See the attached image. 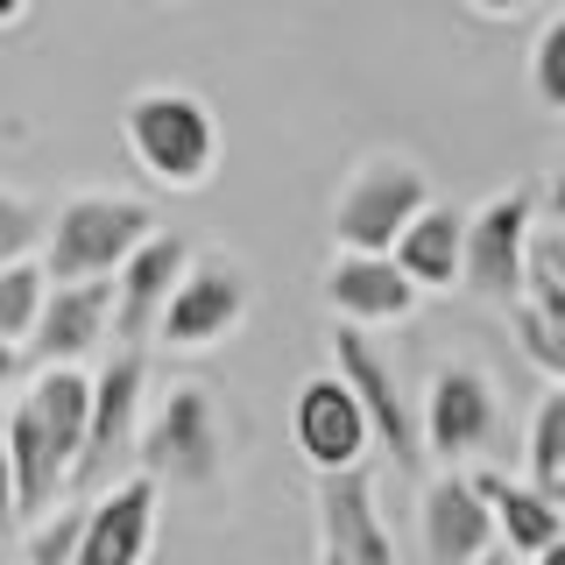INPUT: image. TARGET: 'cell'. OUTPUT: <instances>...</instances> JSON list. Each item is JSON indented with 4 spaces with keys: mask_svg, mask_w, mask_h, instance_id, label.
Returning a JSON list of instances; mask_svg holds the SVG:
<instances>
[{
    "mask_svg": "<svg viewBox=\"0 0 565 565\" xmlns=\"http://www.w3.org/2000/svg\"><path fill=\"white\" fill-rule=\"evenodd\" d=\"M14 375H22V353H14V347H0V388H8Z\"/></svg>",
    "mask_w": 565,
    "mask_h": 565,
    "instance_id": "cell-28",
    "label": "cell"
},
{
    "mask_svg": "<svg viewBox=\"0 0 565 565\" xmlns=\"http://www.w3.org/2000/svg\"><path fill=\"white\" fill-rule=\"evenodd\" d=\"M78 530H85V509H50V516L29 530L22 565H71L78 558Z\"/></svg>",
    "mask_w": 565,
    "mask_h": 565,
    "instance_id": "cell-24",
    "label": "cell"
},
{
    "mask_svg": "<svg viewBox=\"0 0 565 565\" xmlns=\"http://www.w3.org/2000/svg\"><path fill=\"white\" fill-rule=\"evenodd\" d=\"M184 269H191L184 234H149L114 276H106V282H114V318H106V326H114L120 347L156 340V318H163V305H170V290H177Z\"/></svg>",
    "mask_w": 565,
    "mask_h": 565,
    "instance_id": "cell-11",
    "label": "cell"
},
{
    "mask_svg": "<svg viewBox=\"0 0 565 565\" xmlns=\"http://www.w3.org/2000/svg\"><path fill=\"white\" fill-rule=\"evenodd\" d=\"M544 205H552V220L565 226V163L552 170V184H544Z\"/></svg>",
    "mask_w": 565,
    "mask_h": 565,
    "instance_id": "cell-27",
    "label": "cell"
},
{
    "mask_svg": "<svg viewBox=\"0 0 565 565\" xmlns=\"http://www.w3.org/2000/svg\"><path fill=\"white\" fill-rule=\"evenodd\" d=\"M135 459H141V481L156 488H212L226 473V424L212 388L199 382H177L156 396V411L141 417L135 431Z\"/></svg>",
    "mask_w": 565,
    "mask_h": 565,
    "instance_id": "cell-3",
    "label": "cell"
},
{
    "mask_svg": "<svg viewBox=\"0 0 565 565\" xmlns=\"http://www.w3.org/2000/svg\"><path fill=\"white\" fill-rule=\"evenodd\" d=\"M530 234H537V191L530 184H509L481 212H467V234H459V290H473L494 311L523 305Z\"/></svg>",
    "mask_w": 565,
    "mask_h": 565,
    "instance_id": "cell-4",
    "label": "cell"
},
{
    "mask_svg": "<svg viewBox=\"0 0 565 565\" xmlns=\"http://www.w3.org/2000/svg\"><path fill=\"white\" fill-rule=\"evenodd\" d=\"M530 93L544 114H565V14H552L530 43Z\"/></svg>",
    "mask_w": 565,
    "mask_h": 565,
    "instance_id": "cell-22",
    "label": "cell"
},
{
    "mask_svg": "<svg viewBox=\"0 0 565 565\" xmlns=\"http://www.w3.org/2000/svg\"><path fill=\"white\" fill-rule=\"evenodd\" d=\"M22 14H29V0H0V29H8V22H22Z\"/></svg>",
    "mask_w": 565,
    "mask_h": 565,
    "instance_id": "cell-30",
    "label": "cell"
},
{
    "mask_svg": "<svg viewBox=\"0 0 565 565\" xmlns=\"http://www.w3.org/2000/svg\"><path fill=\"white\" fill-rule=\"evenodd\" d=\"M467 481H473V494L488 502V516H494V544H502L509 558H537L544 544H558V537H565V516L552 509V494H544V488L509 481V473H494V467L467 473Z\"/></svg>",
    "mask_w": 565,
    "mask_h": 565,
    "instance_id": "cell-17",
    "label": "cell"
},
{
    "mask_svg": "<svg viewBox=\"0 0 565 565\" xmlns=\"http://www.w3.org/2000/svg\"><path fill=\"white\" fill-rule=\"evenodd\" d=\"M326 305L340 326L353 332H367V326H403V318L417 311V290L403 282V269L388 255H332V269H326Z\"/></svg>",
    "mask_w": 565,
    "mask_h": 565,
    "instance_id": "cell-16",
    "label": "cell"
},
{
    "mask_svg": "<svg viewBox=\"0 0 565 565\" xmlns=\"http://www.w3.org/2000/svg\"><path fill=\"white\" fill-rule=\"evenodd\" d=\"M417 523H424V558H431V565H481L494 552V516H488L481 494H473L467 473H438V481H424Z\"/></svg>",
    "mask_w": 565,
    "mask_h": 565,
    "instance_id": "cell-15",
    "label": "cell"
},
{
    "mask_svg": "<svg viewBox=\"0 0 565 565\" xmlns=\"http://www.w3.org/2000/svg\"><path fill=\"white\" fill-rule=\"evenodd\" d=\"M473 8H481V14H523L530 0H473Z\"/></svg>",
    "mask_w": 565,
    "mask_h": 565,
    "instance_id": "cell-29",
    "label": "cell"
},
{
    "mask_svg": "<svg viewBox=\"0 0 565 565\" xmlns=\"http://www.w3.org/2000/svg\"><path fill=\"white\" fill-rule=\"evenodd\" d=\"M523 452H530V488H552L558 473H565V388H552V396L530 411Z\"/></svg>",
    "mask_w": 565,
    "mask_h": 565,
    "instance_id": "cell-20",
    "label": "cell"
},
{
    "mask_svg": "<svg viewBox=\"0 0 565 565\" xmlns=\"http://www.w3.org/2000/svg\"><path fill=\"white\" fill-rule=\"evenodd\" d=\"M141 403H149V361H141V347H120L114 361L93 375L85 446H78V473H71V488H114V467L135 452Z\"/></svg>",
    "mask_w": 565,
    "mask_h": 565,
    "instance_id": "cell-7",
    "label": "cell"
},
{
    "mask_svg": "<svg viewBox=\"0 0 565 565\" xmlns=\"http://www.w3.org/2000/svg\"><path fill=\"white\" fill-rule=\"evenodd\" d=\"M481 565H516V558H509V552H502V544H494V552H488Z\"/></svg>",
    "mask_w": 565,
    "mask_h": 565,
    "instance_id": "cell-33",
    "label": "cell"
},
{
    "mask_svg": "<svg viewBox=\"0 0 565 565\" xmlns=\"http://www.w3.org/2000/svg\"><path fill=\"white\" fill-rule=\"evenodd\" d=\"M494 431H502V396H494L488 367H473V361L438 367L431 388H424V411H417L424 459H438L446 473H459L473 452L494 446Z\"/></svg>",
    "mask_w": 565,
    "mask_h": 565,
    "instance_id": "cell-6",
    "label": "cell"
},
{
    "mask_svg": "<svg viewBox=\"0 0 565 565\" xmlns=\"http://www.w3.org/2000/svg\"><path fill=\"white\" fill-rule=\"evenodd\" d=\"M318 552H332L347 565H396V537L382 523L375 473L367 467L318 473Z\"/></svg>",
    "mask_w": 565,
    "mask_h": 565,
    "instance_id": "cell-10",
    "label": "cell"
},
{
    "mask_svg": "<svg viewBox=\"0 0 565 565\" xmlns=\"http://www.w3.org/2000/svg\"><path fill=\"white\" fill-rule=\"evenodd\" d=\"M43 226H50L43 205L0 184V269H14V262H35V255H43Z\"/></svg>",
    "mask_w": 565,
    "mask_h": 565,
    "instance_id": "cell-21",
    "label": "cell"
},
{
    "mask_svg": "<svg viewBox=\"0 0 565 565\" xmlns=\"http://www.w3.org/2000/svg\"><path fill=\"white\" fill-rule=\"evenodd\" d=\"M247 269L226 255H191V269L177 276L170 305L163 318H156V340H163L170 353H205L220 340H234L241 318H247Z\"/></svg>",
    "mask_w": 565,
    "mask_h": 565,
    "instance_id": "cell-8",
    "label": "cell"
},
{
    "mask_svg": "<svg viewBox=\"0 0 565 565\" xmlns=\"http://www.w3.org/2000/svg\"><path fill=\"white\" fill-rule=\"evenodd\" d=\"M43 297H50V276L35 269V262H14V269H0V347H14V353L29 347Z\"/></svg>",
    "mask_w": 565,
    "mask_h": 565,
    "instance_id": "cell-19",
    "label": "cell"
},
{
    "mask_svg": "<svg viewBox=\"0 0 565 565\" xmlns=\"http://www.w3.org/2000/svg\"><path fill=\"white\" fill-rule=\"evenodd\" d=\"M318 565H347V558H332V552H318Z\"/></svg>",
    "mask_w": 565,
    "mask_h": 565,
    "instance_id": "cell-34",
    "label": "cell"
},
{
    "mask_svg": "<svg viewBox=\"0 0 565 565\" xmlns=\"http://www.w3.org/2000/svg\"><path fill=\"white\" fill-rule=\"evenodd\" d=\"M120 141L141 163L149 184L170 191H199L212 163H220V120L199 93H177V85H149L120 106Z\"/></svg>",
    "mask_w": 565,
    "mask_h": 565,
    "instance_id": "cell-1",
    "label": "cell"
},
{
    "mask_svg": "<svg viewBox=\"0 0 565 565\" xmlns=\"http://www.w3.org/2000/svg\"><path fill=\"white\" fill-rule=\"evenodd\" d=\"M424 205H431V177L411 156H367L332 199V241L340 255H388Z\"/></svg>",
    "mask_w": 565,
    "mask_h": 565,
    "instance_id": "cell-5",
    "label": "cell"
},
{
    "mask_svg": "<svg viewBox=\"0 0 565 565\" xmlns=\"http://www.w3.org/2000/svg\"><path fill=\"white\" fill-rule=\"evenodd\" d=\"M156 502H163V488L141 481V473L99 488V502L85 509L78 558L71 565H149V552H156Z\"/></svg>",
    "mask_w": 565,
    "mask_h": 565,
    "instance_id": "cell-12",
    "label": "cell"
},
{
    "mask_svg": "<svg viewBox=\"0 0 565 565\" xmlns=\"http://www.w3.org/2000/svg\"><path fill=\"white\" fill-rule=\"evenodd\" d=\"M544 494H552V509H558V516H565V473H558V481L544 488Z\"/></svg>",
    "mask_w": 565,
    "mask_h": 565,
    "instance_id": "cell-32",
    "label": "cell"
},
{
    "mask_svg": "<svg viewBox=\"0 0 565 565\" xmlns=\"http://www.w3.org/2000/svg\"><path fill=\"white\" fill-rule=\"evenodd\" d=\"M290 431H297V452L311 459L318 473H340V467H361L367 459V417L353 403V388L340 375H311L297 388V411H290Z\"/></svg>",
    "mask_w": 565,
    "mask_h": 565,
    "instance_id": "cell-13",
    "label": "cell"
},
{
    "mask_svg": "<svg viewBox=\"0 0 565 565\" xmlns=\"http://www.w3.org/2000/svg\"><path fill=\"white\" fill-rule=\"evenodd\" d=\"M530 565H565V537H558V544H544V552L530 558Z\"/></svg>",
    "mask_w": 565,
    "mask_h": 565,
    "instance_id": "cell-31",
    "label": "cell"
},
{
    "mask_svg": "<svg viewBox=\"0 0 565 565\" xmlns=\"http://www.w3.org/2000/svg\"><path fill=\"white\" fill-rule=\"evenodd\" d=\"M332 375L353 388V403H361V417H367V438H375V446L396 459L403 473H417V467H424L417 411L403 403L396 367L382 361V347L367 340V332H353V326H332Z\"/></svg>",
    "mask_w": 565,
    "mask_h": 565,
    "instance_id": "cell-9",
    "label": "cell"
},
{
    "mask_svg": "<svg viewBox=\"0 0 565 565\" xmlns=\"http://www.w3.org/2000/svg\"><path fill=\"white\" fill-rule=\"evenodd\" d=\"M530 276H544V282H558V290H565V226L530 234Z\"/></svg>",
    "mask_w": 565,
    "mask_h": 565,
    "instance_id": "cell-25",
    "label": "cell"
},
{
    "mask_svg": "<svg viewBox=\"0 0 565 565\" xmlns=\"http://www.w3.org/2000/svg\"><path fill=\"white\" fill-rule=\"evenodd\" d=\"M106 318H114V282H50L22 353L35 367H78L106 340Z\"/></svg>",
    "mask_w": 565,
    "mask_h": 565,
    "instance_id": "cell-14",
    "label": "cell"
},
{
    "mask_svg": "<svg viewBox=\"0 0 565 565\" xmlns=\"http://www.w3.org/2000/svg\"><path fill=\"white\" fill-rule=\"evenodd\" d=\"M22 516H14V481H8V446H0V530H14Z\"/></svg>",
    "mask_w": 565,
    "mask_h": 565,
    "instance_id": "cell-26",
    "label": "cell"
},
{
    "mask_svg": "<svg viewBox=\"0 0 565 565\" xmlns=\"http://www.w3.org/2000/svg\"><path fill=\"white\" fill-rule=\"evenodd\" d=\"M149 234H156V212L141 199H120V191H78V199H64L57 212H50L35 269H43L50 282H106Z\"/></svg>",
    "mask_w": 565,
    "mask_h": 565,
    "instance_id": "cell-2",
    "label": "cell"
},
{
    "mask_svg": "<svg viewBox=\"0 0 565 565\" xmlns=\"http://www.w3.org/2000/svg\"><path fill=\"white\" fill-rule=\"evenodd\" d=\"M459 234H467V212L452 205H424L411 226L396 234V247H388V262L403 269V282L424 297V290H452L459 282Z\"/></svg>",
    "mask_w": 565,
    "mask_h": 565,
    "instance_id": "cell-18",
    "label": "cell"
},
{
    "mask_svg": "<svg viewBox=\"0 0 565 565\" xmlns=\"http://www.w3.org/2000/svg\"><path fill=\"white\" fill-rule=\"evenodd\" d=\"M509 326H516V340H523L530 361L552 375V388H565V326H558V318H544L530 305H509Z\"/></svg>",
    "mask_w": 565,
    "mask_h": 565,
    "instance_id": "cell-23",
    "label": "cell"
}]
</instances>
